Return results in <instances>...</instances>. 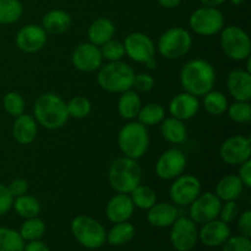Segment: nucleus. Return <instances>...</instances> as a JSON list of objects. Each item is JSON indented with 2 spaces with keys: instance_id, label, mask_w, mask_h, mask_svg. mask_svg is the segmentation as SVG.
Masks as SVG:
<instances>
[{
  "instance_id": "obj_11",
  "label": "nucleus",
  "mask_w": 251,
  "mask_h": 251,
  "mask_svg": "<svg viewBox=\"0 0 251 251\" xmlns=\"http://www.w3.org/2000/svg\"><path fill=\"white\" fill-rule=\"evenodd\" d=\"M171 243L176 251H191L199 242L198 225L185 216H179L171 226Z\"/></svg>"
},
{
  "instance_id": "obj_35",
  "label": "nucleus",
  "mask_w": 251,
  "mask_h": 251,
  "mask_svg": "<svg viewBox=\"0 0 251 251\" xmlns=\"http://www.w3.org/2000/svg\"><path fill=\"white\" fill-rule=\"evenodd\" d=\"M46 223L37 216V217L25 220L21 226V229H20V234L25 242H32V240L41 239L46 233Z\"/></svg>"
},
{
  "instance_id": "obj_51",
  "label": "nucleus",
  "mask_w": 251,
  "mask_h": 251,
  "mask_svg": "<svg viewBox=\"0 0 251 251\" xmlns=\"http://www.w3.org/2000/svg\"><path fill=\"white\" fill-rule=\"evenodd\" d=\"M145 65H146V68L150 69V70H154V69L157 68V61H156V59H154V58L149 59V60H147L146 63H145Z\"/></svg>"
},
{
  "instance_id": "obj_19",
  "label": "nucleus",
  "mask_w": 251,
  "mask_h": 251,
  "mask_svg": "<svg viewBox=\"0 0 251 251\" xmlns=\"http://www.w3.org/2000/svg\"><path fill=\"white\" fill-rule=\"evenodd\" d=\"M229 237V225L218 220V218L207 223H203L201 229L199 230V240L208 248L222 247Z\"/></svg>"
},
{
  "instance_id": "obj_24",
  "label": "nucleus",
  "mask_w": 251,
  "mask_h": 251,
  "mask_svg": "<svg viewBox=\"0 0 251 251\" xmlns=\"http://www.w3.org/2000/svg\"><path fill=\"white\" fill-rule=\"evenodd\" d=\"M71 25H73V19H71L70 14L66 12L65 10L55 9L50 10L47 12L42 19V25L44 31L49 34H63L70 29Z\"/></svg>"
},
{
  "instance_id": "obj_43",
  "label": "nucleus",
  "mask_w": 251,
  "mask_h": 251,
  "mask_svg": "<svg viewBox=\"0 0 251 251\" xmlns=\"http://www.w3.org/2000/svg\"><path fill=\"white\" fill-rule=\"evenodd\" d=\"M153 87H154V78L152 77L150 74L147 73L135 74L132 88H134L136 92L147 93L150 92V91L153 90Z\"/></svg>"
},
{
  "instance_id": "obj_45",
  "label": "nucleus",
  "mask_w": 251,
  "mask_h": 251,
  "mask_svg": "<svg viewBox=\"0 0 251 251\" xmlns=\"http://www.w3.org/2000/svg\"><path fill=\"white\" fill-rule=\"evenodd\" d=\"M238 220V230L242 235L244 237L250 238L251 237V211L245 210L244 212L239 213L237 217Z\"/></svg>"
},
{
  "instance_id": "obj_50",
  "label": "nucleus",
  "mask_w": 251,
  "mask_h": 251,
  "mask_svg": "<svg viewBox=\"0 0 251 251\" xmlns=\"http://www.w3.org/2000/svg\"><path fill=\"white\" fill-rule=\"evenodd\" d=\"M202 4V6L207 7H218L226 1V0H199Z\"/></svg>"
},
{
  "instance_id": "obj_38",
  "label": "nucleus",
  "mask_w": 251,
  "mask_h": 251,
  "mask_svg": "<svg viewBox=\"0 0 251 251\" xmlns=\"http://www.w3.org/2000/svg\"><path fill=\"white\" fill-rule=\"evenodd\" d=\"M227 114L237 124H248L251 122V104L245 100H234L228 105Z\"/></svg>"
},
{
  "instance_id": "obj_41",
  "label": "nucleus",
  "mask_w": 251,
  "mask_h": 251,
  "mask_svg": "<svg viewBox=\"0 0 251 251\" xmlns=\"http://www.w3.org/2000/svg\"><path fill=\"white\" fill-rule=\"evenodd\" d=\"M222 247V251H251V240L242 234L233 235L226 240Z\"/></svg>"
},
{
  "instance_id": "obj_4",
  "label": "nucleus",
  "mask_w": 251,
  "mask_h": 251,
  "mask_svg": "<svg viewBox=\"0 0 251 251\" xmlns=\"http://www.w3.org/2000/svg\"><path fill=\"white\" fill-rule=\"evenodd\" d=\"M135 71L129 64L119 61H108L98 69L97 82L102 90L109 93H123L131 90Z\"/></svg>"
},
{
  "instance_id": "obj_2",
  "label": "nucleus",
  "mask_w": 251,
  "mask_h": 251,
  "mask_svg": "<svg viewBox=\"0 0 251 251\" xmlns=\"http://www.w3.org/2000/svg\"><path fill=\"white\" fill-rule=\"evenodd\" d=\"M33 118L44 129H61L69 120L66 102L53 92L43 93L34 102Z\"/></svg>"
},
{
  "instance_id": "obj_49",
  "label": "nucleus",
  "mask_w": 251,
  "mask_h": 251,
  "mask_svg": "<svg viewBox=\"0 0 251 251\" xmlns=\"http://www.w3.org/2000/svg\"><path fill=\"white\" fill-rule=\"evenodd\" d=\"M157 2L164 9H176L180 5L181 0H157Z\"/></svg>"
},
{
  "instance_id": "obj_6",
  "label": "nucleus",
  "mask_w": 251,
  "mask_h": 251,
  "mask_svg": "<svg viewBox=\"0 0 251 251\" xmlns=\"http://www.w3.org/2000/svg\"><path fill=\"white\" fill-rule=\"evenodd\" d=\"M71 233L86 249H100L107 243V230L93 217L78 215L71 221Z\"/></svg>"
},
{
  "instance_id": "obj_32",
  "label": "nucleus",
  "mask_w": 251,
  "mask_h": 251,
  "mask_svg": "<svg viewBox=\"0 0 251 251\" xmlns=\"http://www.w3.org/2000/svg\"><path fill=\"white\" fill-rule=\"evenodd\" d=\"M129 195L135 207L140 208V210L147 211L157 202L156 191L151 186L144 185L142 183L139 184Z\"/></svg>"
},
{
  "instance_id": "obj_12",
  "label": "nucleus",
  "mask_w": 251,
  "mask_h": 251,
  "mask_svg": "<svg viewBox=\"0 0 251 251\" xmlns=\"http://www.w3.org/2000/svg\"><path fill=\"white\" fill-rule=\"evenodd\" d=\"M222 201L215 193L201 191L200 195L189 205V218L196 225H203L218 218Z\"/></svg>"
},
{
  "instance_id": "obj_34",
  "label": "nucleus",
  "mask_w": 251,
  "mask_h": 251,
  "mask_svg": "<svg viewBox=\"0 0 251 251\" xmlns=\"http://www.w3.org/2000/svg\"><path fill=\"white\" fill-rule=\"evenodd\" d=\"M24 14L20 0H0V25H12Z\"/></svg>"
},
{
  "instance_id": "obj_30",
  "label": "nucleus",
  "mask_w": 251,
  "mask_h": 251,
  "mask_svg": "<svg viewBox=\"0 0 251 251\" xmlns=\"http://www.w3.org/2000/svg\"><path fill=\"white\" fill-rule=\"evenodd\" d=\"M12 208H14L15 212L20 217L27 220V218L37 217L39 212H41L42 206L38 199H36L32 195H28V194H25V195L14 199Z\"/></svg>"
},
{
  "instance_id": "obj_16",
  "label": "nucleus",
  "mask_w": 251,
  "mask_h": 251,
  "mask_svg": "<svg viewBox=\"0 0 251 251\" xmlns=\"http://www.w3.org/2000/svg\"><path fill=\"white\" fill-rule=\"evenodd\" d=\"M48 42V33L39 25H26L15 37L16 47L21 51L33 54L42 50Z\"/></svg>"
},
{
  "instance_id": "obj_10",
  "label": "nucleus",
  "mask_w": 251,
  "mask_h": 251,
  "mask_svg": "<svg viewBox=\"0 0 251 251\" xmlns=\"http://www.w3.org/2000/svg\"><path fill=\"white\" fill-rule=\"evenodd\" d=\"M202 190V185L198 176L193 174H181L173 179L169 188V198L176 206H189Z\"/></svg>"
},
{
  "instance_id": "obj_20",
  "label": "nucleus",
  "mask_w": 251,
  "mask_h": 251,
  "mask_svg": "<svg viewBox=\"0 0 251 251\" xmlns=\"http://www.w3.org/2000/svg\"><path fill=\"white\" fill-rule=\"evenodd\" d=\"M227 90L234 100H251V73L245 69H234L227 76Z\"/></svg>"
},
{
  "instance_id": "obj_13",
  "label": "nucleus",
  "mask_w": 251,
  "mask_h": 251,
  "mask_svg": "<svg viewBox=\"0 0 251 251\" xmlns=\"http://www.w3.org/2000/svg\"><path fill=\"white\" fill-rule=\"evenodd\" d=\"M186 157L181 150L169 149L158 157L154 166L157 176L162 180H173L184 173L186 168Z\"/></svg>"
},
{
  "instance_id": "obj_27",
  "label": "nucleus",
  "mask_w": 251,
  "mask_h": 251,
  "mask_svg": "<svg viewBox=\"0 0 251 251\" xmlns=\"http://www.w3.org/2000/svg\"><path fill=\"white\" fill-rule=\"evenodd\" d=\"M159 130L167 142L173 145H180L185 142L188 137V129L183 120L176 118H164L163 122L159 124Z\"/></svg>"
},
{
  "instance_id": "obj_44",
  "label": "nucleus",
  "mask_w": 251,
  "mask_h": 251,
  "mask_svg": "<svg viewBox=\"0 0 251 251\" xmlns=\"http://www.w3.org/2000/svg\"><path fill=\"white\" fill-rule=\"evenodd\" d=\"M14 196L10 194L7 185L0 183V216H4L12 208Z\"/></svg>"
},
{
  "instance_id": "obj_23",
  "label": "nucleus",
  "mask_w": 251,
  "mask_h": 251,
  "mask_svg": "<svg viewBox=\"0 0 251 251\" xmlns=\"http://www.w3.org/2000/svg\"><path fill=\"white\" fill-rule=\"evenodd\" d=\"M38 134V124L32 115L21 114L12 124V137L20 145H29Z\"/></svg>"
},
{
  "instance_id": "obj_1",
  "label": "nucleus",
  "mask_w": 251,
  "mask_h": 251,
  "mask_svg": "<svg viewBox=\"0 0 251 251\" xmlns=\"http://www.w3.org/2000/svg\"><path fill=\"white\" fill-rule=\"evenodd\" d=\"M179 78L185 92L202 97L215 87L216 70L212 64L205 59H193L184 64Z\"/></svg>"
},
{
  "instance_id": "obj_46",
  "label": "nucleus",
  "mask_w": 251,
  "mask_h": 251,
  "mask_svg": "<svg viewBox=\"0 0 251 251\" xmlns=\"http://www.w3.org/2000/svg\"><path fill=\"white\" fill-rule=\"evenodd\" d=\"M28 188H29L28 181H27L26 179H22V178L14 179V180L7 185V189H9L10 194L14 196V199L28 193Z\"/></svg>"
},
{
  "instance_id": "obj_28",
  "label": "nucleus",
  "mask_w": 251,
  "mask_h": 251,
  "mask_svg": "<svg viewBox=\"0 0 251 251\" xmlns=\"http://www.w3.org/2000/svg\"><path fill=\"white\" fill-rule=\"evenodd\" d=\"M142 107V100L139 92L135 90H127L120 93L118 100V113L125 120H135Z\"/></svg>"
},
{
  "instance_id": "obj_3",
  "label": "nucleus",
  "mask_w": 251,
  "mask_h": 251,
  "mask_svg": "<svg viewBox=\"0 0 251 251\" xmlns=\"http://www.w3.org/2000/svg\"><path fill=\"white\" fill-rule=\"evenodd\" d=\"M108 181L115 193L130 194L142 183V169L137 159L119 157L112 162L108 171Z\"/></svg>"
},
{
  "instance_id": "obj_17",
  "label": "nucleus",
  "mask_w": 251,
  "mask_h": 251,
  "mask_svg": "<svg viewBox=\"0 0 251 251\" xmlns=\"http://www.w3.org/2000/svg\"><path fill=\"white\" fill-rule=\"evenodd\" d=\"M73 65L82 73H95L103 65V58L98 46L86 42L74 49L71 55Z\"/></svg>"
},
{
  "instance_id": "obj_40",
  "label": "nucleus",
  "mask_w": 251,
  "mask_h": 251,
  "mask_svg": "<svg viewBox=\"0 0 251 251\" xmlns=\"http://www.w3.org/2000/svg\"><path fill=\"white\" fill-rule=\"evenodd\" d=\"M103 60L119 61L125 56V49L123 42L112 38L100 47Z\"/></svg>"
},
{
  "instance_id": "obj_25",
  "label": "nucleus",
  "mask_w": 251,
  "mask_h": 251,
  "mask_svg": "<svg viewBox=\"0 0 251 251\" xmlns=\"http://www.w3.org/2000/svg\"><path fill=\"white\" fill-rule=\"evenodd\" d=\"M245 186L235 174H227L222 176L216 185L215 194L222 202L225 201H237L242 196Z\"/></svg>"
},
{
  "instance_id": "obj_9",
  "label": "nucleus",
  "mask_w": 251,
  "mask_h": 251,
  "mask_svg": "<svg viewBox=\"0 0 251 251\" xmlns=\"http://www.w3.org/2000/svg\"><path fill=\"white\" fill-rule=\"evenodd\" d=\"M189 26L199 36H215L225 27V16L217 7H199L190 15Z\"/></svg>"
},
{
  "instance_id": "obj_47",
  "label": "nucleus",
  "mask_w": 251,
  "mask_h": 251,
  "mask_svg": "<svg viewBox=\"0 0 251 251\" xmlns=\"http://www.w3.org/2000/svg\"><path fill=\"white\" fill-rule=\"evenodd\" d=\"M238 176L244 184L245 188H250L251 186V159H248L244 163L239 166V171H238Z\"/></svg>"
},
{
  "instance_id": "obj_52",
  "label": "nucleus",
  "mask_w": 251,
  "mask_h": 251,
  "mask_svg": "<svg viewBox=\"0 0 251 251\" xmlns=\"http://www.w3.org/2000/svg\"><path fill=\"white\" fill-rule=\"evenodd\" d=\"M229 1L232 2L233 5H235V6H239V5L244 4V1H245V0H229Z\"/></svg>"
},
{
  "instance_id": "obj_31",
  "label": "nucleus",
  "mask_w": 251,
  "mask_h": 251,
  "mask_svg": "<svg viewBox=\"0 0 251 251\" xmlns=\"http://www.w3.org/2000/svg\"><path fill=\"white\" fill-rule=\"evenodd\" d=\"M202 105L203 109L213 117H220L227 112V108L229 105L227 97L225 93L220 91L211 90L210 92L202 96Z\"/></svg>"
},
{
  "instance_id": "obj_15",
  "label": "nucleus",
  "mask_w": 251,
  "mask_h": 251,
  "mask_svg": "<svg viewBox=\"0 0 251 251\" xmlns=\"http://www.w3.org/2000/svg\"><path fill=\"white\" fill-rule=\"evenodd\" d=\"M125 55L129 56L135 63L145 64L149 59L154 58L156 44L151 37L142 32H132L125 37L124 42Z\"/></svg>"
},
{
  "instance_id": "obj_29",
  "label": "nucleus",
  "mask_w": 251,
  "mask_h": 251,
  "mask_svg": "<svg viewBox=\"0 0 251 251\" xmlns=\"http://www.w3.org/2000/svg\"><path fill=\"white\" fill-rule=\"evenodd\" d=\"M135 233H136V229H135L134 225H131L129 221L114 223V226L107 233V243L110 245H114V247L127 244L134 239Z\"/></svg>"
},
{
  "instance_id": "obj_14",
  "label": "nucleus",
  "mask_w": 251,
  "mask_h": 251,
  "mask_svg": "<svg viewBox=\"0 0 251 251\" xmlns=\"http://www.w3.org/2000/svg\"><path fill=\"white\" fill-rule=\"evenodd\" d=\"M220 157L226 164L240 166L251 158V140L243 135H233L222 142Z\"/></svg>"
},
{
  "instance_id": "obj_21",
  "label": "nucleus",
  "mask_w": 251,
  "mask_h": 251,
  "mask_svg": "<svg viewBox=\"0 0 251 251\" xmlns=\"http://www.w3.org/2000/svg\"><path fill=\"white\" fill-rule=\"evenodd\" d=\"M135 206L129 194L117 193L109 199L105 206V215L112 223L126 222L132 217Z\"/></svg>"
},
{
  "instance_id": "obj_39",
  "label": "nucleus",
  "mask_w": 251,
  "mask_h": 251,
  "mask_svg": "<svg viewBox=\"0 0 251 251\" xmlns=\"http://www.w3.org/2000/svg\"><path fill=\"white\" fill-rule=\"evenodd\" d=\"M25 105H26V103H25L24 97L20 93L14 92V91L7 92L2 98V107H4L5 112L14 118L24 114Z\"/></svg>"
},
{
  "instance_id": "obj_5",
  "label": "nucleus",
  "mask_w": 251,
  "mask_h": 251,
  "mask_svg": "<svg viewBox=\"0 0 251 251\" xmlns=\"http://www.w3.org/2000/svg\"><path fill=\"white\" fill-rule=\"evenodd\" d=\"M118 146L125 157L132 159L144 157L150 147L147 126L136 120H130L118 132Z\"/></svg>"
},
{
  "instance_id": "obj_18",
  "label": "nucleus",
  "mask_w": 251,
  "mask_h": 251,
  "mask_svg": "<svg viewBox=\"0 0 251 251\" xmlns=\"http://www.w3.org/2000/svg\"><path fill=\"white\" fill-rule=\"evenodd\" d=\"M168 110L169 114L173 118L185 122L198 114L200 110V100L196 96L183 91L172 98L168 105Z\"/></svg>"
},
{
  "instance_id": "obj_33",
  "label": "nucleus",
  "mask_w": 251,
  "mask_h": 251,
  "mask_svg": "<svg viewBox=\"0 0 251 251\" xmlns=\"http://www.w3.org/2000/svg\"><path fill=\"white\" fill-rule=\"evenodd\" d=\"M166 118V110L158 103H149L142 105L137 114V122L141 123L145 126L159 125Z\"/></svg>"
},
{
  "instance_id": "obj_7",
  "label": "nucleus",
  "mask_w": 251,
  "mask_h": 251,
  "mask_svg": "<svg viewBox=\"0 0 251 251\" xmlns=\"http://www.w3.org/2000/svg\"><path fill=\"white\" fill-rule=\"evenodd\" d=\"M193 47V37L183 27H172L161 34L156 49L163 58L169 60L186 55Z\"/></svg>"
},
{
  "instance_id": "obj_36",
  "label": "nucleus",
  "mask_w": 251,
  "mask_h": 251,
  "mask_svg": "<svg viewBox=\"0 0 251 251\" xmlns=\"http://www.w3.org/2000/svg\"><path fill=\"white\" fill-rule=\"evenodd\" d=\"M25 240L17 230L0 227V251H24Z\"/></svg>"
},
{
  "instance_id": "obj_8",
  "label": "nucleus",
  "mask_w": 251,
  "mask_h": 251,
  "mask_svg": "<svg viewBox=\"0 0 251 251\" xmlns=\"http://www.w3.org/2000/svg\"><path fill=\"white\" fill-rule=\"evenodd\" d=\"M220 33L221 48L228 58L234 61H243L251 55L250 37L242 27L235 25L223 27Z\"/></svg>"
},
{
  "instance_id": "obj_22",
  "label": "nucleus",
  "mask_w": 251,
  "mask_h": 251,
  "mask_svg": "<svg viewBox=\"0 0 251 251\" xmlns=\"http://www.w3.org/2000/svg\"><path fill=\"white\" fill-rule=\"evenodd\" d=\"M179 217V208L174 203L156 202L147 210V222L156 228L171 227Z\"/></svg>"
},
{
  "instance_id": "obj_48",
  "label": "nucleus",
  "mask_w": 251,
  "mask_h": 251,
  "mask_svg": "<svg viewBox=\"0 0 251 251\" xmlns=\"http://www.w3.org/2000/svg\"><path fill=\"white\" fill-rule=\"evenodd\" d=\"M24 251H50L49 250L48 245L46 243L41 242L39 240H32V242H28L27 244H25Z\"/></svg>"
},
{
  "instance_id": "obj_26",
  "label": "nucleus",
  "mask_w": 251,
  "mask_h": 251,
  "mask_svg": "<svg viewBox=\"0 0 251 251\" xmlns=\"http://www.w3.org/2000/svg\"><path fill=\"white\" fill-rule=\"evenodd\" d=\"M115 26L112 20L107 17H98L90 25L87 31L88 42L100 47L105 42L114 38Z\"/></svg>"
},
{
  "instance_id": "obj_42",
  "label": "nucleus",
  "mask_w": 251,
  "mask_h": 251,
  "mask_svg": "<svg viewBox=\"0 0 251 251\" xmlns=\"http://www.w3.org/2000/svg\"><path fill=\"white\" fill-rule=\"evenodd\" d=\"M239 213L240 208L239 205L237 203V201H225V202H222V206H221L218 220L223 221L225 223L229 225L233 221L237 220Z\"/></svg>"
},
{
  "instance_id": "obj_37",
  "label": "nucleus",
  "mask_w": 251,
  "mask_h": 251,
  "mask_svg": "<svg viewBox=\"0 0 251 251\" xmlns=\"http://www.w3.org/2000/svg\"><path fill=\"white\" fill-rule=\"evenodd\" d=\"M66 109H68L69 118L83 119L91 114L92 104L88 98L83 97V96H75L69 102H66Z\"/></svg>"
}]
</instances>
